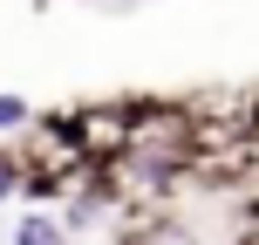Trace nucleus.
<instances>
[{
  "label": "nucleus",
  "mask_w": 259,
  "mask_h": 245,
  "mask_svg": "<svg viewBox=\"0 0 259 245\" xmlns=\"http://www.w3.org/2000/svg\"><path fill=\"white\" fill-rule=\"evenodd\" d=\"M14 191V164H0V198H7Z\"/></svg>",
  "instance_id": "7ed1b4c3"
},
{
  "label": "nucleus",
  "mask_w": 259,
  "mask_h": 245,
  "mask_svg": "<svg viewBox=\"0 0 259 245\" xmlns=\"http://www.w3.org/2000/svg\"><path fill=\"white\" fill-rule=\"evenodd\" d=\"M21 238H27V245H41V238H55V225H48V218H27V225H21Z\"/></svg>",
  "instance_id": "f03ea898"
},
{
  "label": "nucleus",
  "mask_w": 259,
  "mask_h": 245,
  "mask_svg": "<svg viewBox=\"0 0 259 245\" xmlns=\"http://www.w3.org/2000/svg\"><path fill=\"white\" fill-rule=\"evenodd\" d=\"M21 116H27V103H21V95H0V129H14Z\"/></svg>",
  "instance_id": "f257e3e1"
}]
</instances>
